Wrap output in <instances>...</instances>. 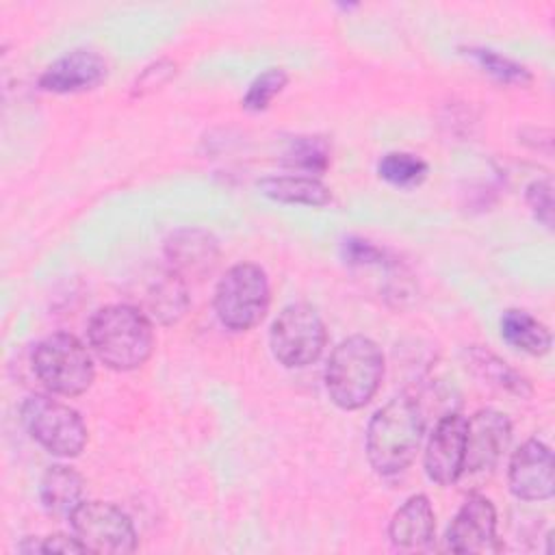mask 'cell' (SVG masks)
Listing matches in <instances>:
<instances>
[{
  "mask_svg": "<svg viewBox=\"0 0 555 555\" xmlns=\"http://www.w3.org/2000/svg\"><path fill=\"white\" fill-rule=\"evenodd\" d=\"M427 163L410 152H388L377 163V173L395 186H416L427 178Z\"/></svg>",
  "mask_w": 555,
  "mask_h": 555,
  "instance_id": "21",
  "label": "cell"
},
{
  "mask_svg": "<svg viewBox=\"0 0 555 555\" xmlns=\"http://www.w3.org/2000/svg\"><path fill=\"white\" fill-rule=\"evenodd\" d=\"M384 377V353L375 340L353 334L340 340L325 364V388L340 410H360L377 392Z\"/></svg>",
  "mask_w": 555,
  "mask_h": 555,
  "instance_id": "3",
  "label": "cell"
},
{
  "mask_svg": "<svg viewBox=\"0 0 555 555\" xmlns=\"http://www.w3.org/2000/svg\"><path fill=\"white\" fill-rule=\"evenodd\" d=\"M525 199L527 206L531 208L533 217L553 230V184L548 178H538L527 184L525 189Z\"/></svg>",
  "mask_w": 555,
  "mask_h": 555,
  "instance_id": "25",
  "label": "cell"
},
{
  "mask_svg": "<svg viewBox=\"0 0 555 555\" xmlns=\"http://www.w3.org/2000/svg\"><path fill=\"white\" fill-rule=\"evenodd\" d=\"M512 423L503 412L492 408L475 412L466 418V449L462 475L492 473L501 455L509 447Z\"/></svg>",
  "mask_w": 555,
  "mask_h": 555,
  "instance_id": "9",
  "label": "cell"
},
{
  "mask_svg": "<svg viewBox=\"0 0 555 555\" xmlns=\"http://www.w3.org/2000/svg\"><path fill=\"white\" fill-rule=\"evenodd\" d=\"M20 418L35 442L59 457H76L87 444L82 416L48 395H28L20 405Z\"/></svg>",
  "mask_w": 555,
  "mask_h": 555,
  "instance_id": "6",
  "label": "cell"
},
{
  "mask_svg": "<svg viewBox=\"0 0 555 555\" xmlns=\"http://www.w3.org/2000/svg\"><path fill=\"white\" fill-rule=\"evenodd\" d=\"M447 548L451 553H496L501 542L496 538V509L488 496L473 494L457 509L444 533Z\"/></svg>",
  "mask_w": 555,
  "mask_h": 555,
  "instance_id": "10",
  "label": "cell"
},
{
  "mask_svg": "<svg viewBox=\"0 0 555 555\" xmlns=\"http://www.w3.org/2000/svg\"><path fill=\"white\" fill-rule=\"evenodd\" d=\"M106 61L95 50L78 48L59 56L39 78V87L52 93H80L95 89L106 78Z\"/></svg>",
  "mask_w": 555,
  "mask_h": 555,
  "instance_id": "13",
  "label": "cell"
},
{
  "mask_svg": "<svg viewBox=\"0 0 555 555\" xmlns=\"http://www.w3.org/2000/svg\"><path fill=\"white\" fill-rule=\"evenodd\" d=\"M325 340V323L308 304H291L282 308L269 332L273 358L288 369L312 364L321 356Z\"/></svg>",
  "mask_w": 555,
  "mask_h": 555,
  "instance_id": "7",
  "label": "cell"
},
{
  "mask_svg": "<svg viewBox=\"0 0 555 555\" xmlns=\"http://www.w3.org/2000/svg\"><path fill=\"white\" fill-rule=\"evenodd\" d=\"M33 371L50 392L63 397L82 395L95 377L89 349L69 332H54L37 343Z\"/></svg>",
  "mask_w": 555,
  "mask_h": 555,
  "instance_id": "4",
  "label": "cell"
},
{
  "mask_svg": "<svg viewBox=\"0 0 555 555\" xmlns=\"http://www.w3.org/2000/svg\"><path fill=\"white\" fill-rule=\"evenodd\" d=\"M466 362L470 371L483 379L488 386H494L507 395H514L518 399H527L533 395V388L525 375H520L516 369H512L505 360L494 356L492 351L483 347H468L466 349Z\"/></svg>",
  "mask_w": 555,
  "mask_h": 555,
  "instance_id": "19",
  "label": "cell"
},
{
  "mask_svg": "<svg viewBox=\"0 0 555 555\" xmlns=\"http://www.w3.org/2000/svg\"><path fill=\"white\" fill-rule=\"evenodd\" d=\"M436 535V514L425 494H412L390 518L388 538L399 551H425Z\"/></svg>",
  "mask_w": 555,
  "mask_h": 555,
  "instance_id": "16",
  "label": "cell"
},
{
  "mask_svg": "<svg viewBox=\"0 0 555 555\" xmlns=\"http://www.w3.org/2000/svg\"><path fill=\"white\" fill-rule=\"evenodd\" d=\"M176 74V63L169 59H158L147 65L132 85V98H143L156 89H160Z\"/></svg>",
  "mask_w": 555,
  "mask_h": 555,
  "instance_id": "26",
  "label": "cell"
},
{
  "mask_svg": "<svg viewBox=\"0 0 555 555\" xmlns=\"http://www.w3.org/2000/svg\"><path fill=\"white\" fill-rule=\"evenodd\" d=\"M87 338L93 356L113 371H134L154 351V327L150 317L130 304H111L89 321Z\"/></svg>",
  "mask_w": 555,
  "mask_h": 555,
  "instance_id": "2",
  "label": "cell"
},
{
  "mask_svg": "<svg viewBox=\"0 0 555 555\" xmlns=\"http://www.w3.org/2000/svg\"><path fill=\"white\" fill-rule=\"evenodd\" d=\"M466 54L486 72L490 74L494 80L503 82V85H516V87H525L533 80L531 72L516 63L514 59L505 56V54H499L496 50H490V48H468Z\"/></svg>",
  "mask_w": 555,
  "mask_h": 555,
  "instance_id": "22",
  "label": "cell"
},
{
  "mask_svg": "<svg viewBox=\"0 0 555 555\" xmlns=\"http://www.w3.org/2000/svg\"><path fill=\"white\" fill-rule=\"evenodd\" d=\"M258 191L280 204L325 206L332 202V191L312 176H267L258 180Z\"/></svg>",
  "mask_w": 555,
  "mask_h": 555,
  "instance_id": "18",
  "label": "cell"
},
{
  "mask_svg": "<svg viewBox=\"0 0 555 555\" xmlns=\"http://www.w3.org/2000/svg\"><path fill=\"white\" fill-rule=\"evenodd\" d=\"M137 299V308H141L150 317V321L171 325L189 308L186 282L171 267L156 269L152 275H147V280H143Z\"/></svg>",
  "mask_w": 555,
  "mask_h": 555,
  "instance_id": "15",
  "label": "cell"
},
{
  "mask_svg": "<svg viewBox=\"0 0 555 555\" xmlns=\"http://www.w3.org/2000/svg\"><path fill=\"white\" fill-rule=\"evenodd\" d=\"M464 449H466V418L457 412L444 414L425 449L423 466L427 477L438 486H451L462 477L464 466Z\"/></svg>",
  "mask_w": 555,
  "mask_h": 555,
  "instance_id": "12",
  "label": "cell"
},
{
  "mask_svg": "<svg viewBox=\"0 0 555 555\" xmlns=\"http://www.w3.org/2000/svg\"><path fill=\"white\" fill-rule=\"evenodd\" d=\"M425 434L421 403L410 395H399L382 405L366 427V457L377 475L403 473L416 457Z\"/></svg>",
  "mask_w": 555,
  "mask_h": 555,
  "instance_id": "1",
  "label": "cell"
},
{
  "mask_svg": "<svg viewBox=\"0 0 555 555\" xmlns=\"http://www.w3.org/2000/svg\"><path fill=\"white\" fill-rule=\"evenodd\" d=\"M501 336L507 345L529 356H544L553 345L548 327L520 308H507L501 314Z\"/></svg>",
  "mask_w": 555,
  "mask_h": 555,
  "instance_id": "20",
  "label": "cell"
},
{
  "mask_svg": "<svg viewBox=\"0 0 555 555\" xmlns=\"http://www.w3.org/2000/svg\"><path fill=\"white\" fill-rule=\"evenodd\" d=\"M271 304V288L262 267L238 262L217 282L212 306L221 325L232 332H247L258 325Z\"/></svg>",
  "mask_w": 555,
  "mask_h": 555,
  "instance_id": "5",
  "label": "cell"
},
{
  "mask_svg": "<svg viewBox=\"0 0 555 555\" xmlns=\"http://www.w3.org/2000/svg\"><path fill=\"white\" fill-rule=\"evenodd\" d=\"M69 527L87 553L126 555L137 548L130 516L113 503L82 501L69 514Z\"/></svg>",
  "mask_w": 555,
  "mask_h": 555,
  "instance_id": "8",
  "label": "cell"
},
{
  "mask_svg": "<svg viewBox=\"0 0 555 555\" xmlns=\"http://www.w3.org/2000/svg\"><path fill=\"white\" fill-rule=\"evenodd\" d=\"M85 481L78 470L65 464H52L41 475L39 499L48 514L69 518V514L82 503Z\"/></svg>",
  "mask_w": 555,
  "mask_h": 555,
  "instance_id": "17",
  "label": "cell"
},
{
  "mask_svg": "<svg viewBox=\"0 0 555 555\" xmlns=\"http://www.w3.org/2000/svg\"><path fill=\"white\" fill-rule=\"evenodd\" d=\"M284 165L306 173H323L330 165V145L321 137H295L284 152Z\"/></svg>",
  "mask_w": 555,
  "mask_h": 555,
  "instance_id": "23",
  "label": "cell"
},
{
  "mask_svg": "<svg viewBox=\"0 0 555 555\" xmlns=\"http://www.w3.org/2000/svg\"><path fill=\"white\" fill-rule=\"evenodd\" d=\"M286 82H288V74L282 67H269L267 72L258 74L249 82V87L241 100L243 108L251 111V113H260V111L269 108L273 98L282 93Z\"/></svg>",
  "mask_w": 555,
  "mask_h": 555,
  "instance_id": "24",
  "label": "cell"
},
{
  "mask_svg": "<svg viewBox=\"0 0 555 555\" xmlns=\"http://www.w3.org/2000/svg\"><path fill=\"white\" fill-rule=\"evenodd\" d=\"M340 256L347 264H356V267L384 262V249L360 236H347L340 243Z\"/></svg>",
  "mask_w": 555,
  "mask_h": 555,
  "instance_id": "27",
  "label": "cell"
},
{
  "mask_svg": "<svg viewBox=\"0 0 555 555\" xmlns=\"http://www.w3.org/2000/svg\"><path fill=\"white\" fill-rule=\"evenodd\" d=\"M555 464L551 449L538 440L529 438L522 442L509 460L507 483L516 499L520 501H548L555 494Z\"/></svg>",
  "mask_w": 555,
  "mask_h": 555,
  "instance_id": "11",
  "label": "cell"
},
{
  "mask_svg": "<svg viewBox=\"0 0 555 555\" xmlns=\"http://www.w3.org/2000/svg\"><path fill=\"white\" fill-rule=\"evenodd\" d=\"M37 553H85V546L78 542L76 535L54 533L37 540Z\"/></svg>",
  "mask_w": 555,
  "mask_h": 555,
  "instance_id": "28",
  "label": "cell"
},
{
  "mask_svg": "<svg viewBox=\"0 0 555 555\" xmlns=\"http://www.w3.org/2000/svg\"><path fill=\"white\" fill-rule=\"evenodd\" d=\"M165 256L169 267L184 280H202L219 262V243L208 230L180 228L165 238Z\"/></svg>",
  "mask_w": 555,
  "mask_h": 555,
  "instance_id": "14",
  "label": "cell"
}]
</instances>
